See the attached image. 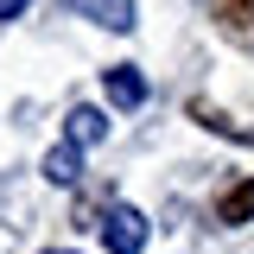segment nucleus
<instances>
[{
    "mask_svg": "<svg viewBox=\"0 0 254 254\" xmlns=\"http://www.w3.org/2000/svg\"><path fill=\"white\" fill-rule=\"evenodd\" d=\"M102 242H108V254H140L146 248V216L140 210H115L102 222Z\"/></svg>",
    "mask_w": 254,
    "mask_h": 254,
    "instance_id": "1",
    "label": "nucleus"
},
{
    "mask_svg": "<svg viewBox=\"0 0 254 254\" xmlns=\"http://www.w3.org/2000/svg\"><path fill=\"white\" fill-rule=\"evenodd\" d=\"M70 13H83V19H95V26L108 32H127L133 26V0H64Z\"/></svg>",
    "mask_w": 254,
    "mask_h": 254,
    "instance_id": "2",
    "label": "nucleus"
},
{
    "mask_svg": "<svg viewBox=\"0 0 254 254\" xmlns=\"http://www.w3.org/2000/svg\"><path fill=\"white\" fill-rule=\"evenodd\" d=\"M108 102H121V108H140V102H146V76H140L133 64H115V70H108Z\"/></svg>",
    "mask_w": 254,
    "mask_h": 254,
    "instance_id": "3",
    "label": "nucleus"
},
{
    "mask_svg": "<svg viewBox=\"0 0 254 254\" xmlns=\"http://www.w3.org/2000/svg\"><path fill=\"white\" fill-rule=\"evenodd\" d=\"M76 172H83V146H76V140H64V146L45 153V178H51V185H76Z\"/></svg>",
    "mask_w": 254,
    "mask_h": 254,
    "instance_id": "4",
    "label": "nucleus"
},
{
    "mask_svg": "<svg viewBox=\"0 0 254 254\" xmlns=\"http://www.w3.org/2000/svg\"><path fill=\"white\" fill-rule=\"evenodd\" d=\"M216 216H222V222H248V216H254V178H242L235 190H222Z\"/></svg>",
    "mask_w": 254,
    "mask_h": 254,
    "instance_id": "5",
    "label": "nucleus"
},
{
    "mask_svg": "<svg viewBox=\"0 0 254 254\" xmlns=\"http://www.w3.org/2000/svg\"><path fill=\"white\" fill-rule=\"evenodd\" d=\"M70 133H76V146H95V140L108 133V121H102V108H76V115H70Z\"/></svg>",
    "mask_w": 254,
    "mask_h": 254,
    "instance_id": "6",
    "label": "nucleus"
},
{
    "mask_svg": "<svg viewBox=\"0 0 254 254\" xmlns=\"http://www.w3.org/2000/svg\"><path fill=\"white\" fill-rule=\"evenodd\" d=\"M26 6H32V0H0V19H19Z\"/></svg>",
    "mask_w": 254,
    "mask_h": 254,
    "instance_id": "7",
    "label": "nucleus"
}]
</instances>
